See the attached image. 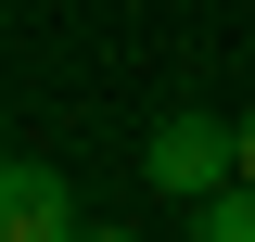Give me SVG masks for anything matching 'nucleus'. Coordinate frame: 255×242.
Here are the masks:
<instances>
[{
	"instance_id": "obj_1",
	"label": "nucleus",
	"mask_w": 255,
	"mask_h": 242,
	"mask_svg": "<svg viewBox=\"0 0 255 242\" xmlns=\"http://www.w3.org/2000/svg\"><path fill=\"white\" fill-rule=\"evenodd\" d=\"M230 166H243V127H230V115H153V140H140V179H153L166 204L217 191Z\"/></svg>"
},
{
	"instance_id": "obj_2",
	"label": "nucleus",
	"mask_w": 255,
	"mask_h": 242,
	"mask_svg": "<svg viewBox=\"0 0 255 242\" xmlns=\"http://www.w3.org/2000/svg\"><path fill=\"white\" fill-rule=\"evenodd\" d=\"M64 230H77V191L38 153H0V242H64Z\"/></svg>"
},
{
	"instance_id": "obj_3",
	"label": "nucleus",
	"mask_w": 255,
	"mask_h": 242,
	"mask_svg": "<svg viewBox=\"0 0 255 242\" xmlns=\"http://www.w3.org/2000/svg\"><path fill=\"white\" fill-rule=\"evenodd\" d=\"M179 230H191V242H255V179L230 166L217 191H191V204H179Z\"/></svg>"
},
{
	"instance_id": "obj_4",
	"label": "nucleus",
	"mask_w": 255,
	"mask_h": 242,
	"mask_svg": "<svg viewBox=\"0 0 255 242\" xmlns=\"http://www.w3.org/2000/svg\"><path fill=\"white\" fill-rule=\"evenodd\" d=\"M243 179H255V115H243Z\"/></svg>"
}]
</instances>
